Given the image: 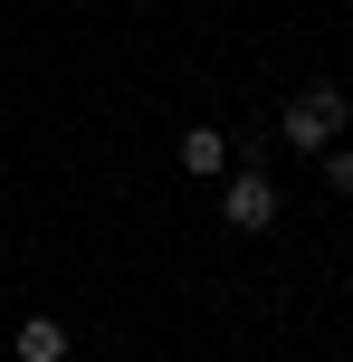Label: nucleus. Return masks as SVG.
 I'll use <instances>...</instances> for the list:
<instances>
[{"label": "nucleus", "mask_w": 353, "mask_h": 362, "mask_svg": "<svg viewBox=\"0 0 353 362\" xmlns=\"http://www.w3.org/2000/svg\"><path fill=\"white\" fill-rule=\"evenodd\" d=\"M353 124V105H344V86H306L296 95V105H287V144H296V153H325V144H335V134Z\"/></svg>", "instance_id": "obj_1"}, {"label": "nucleus", "mask_w": 353, "mask_h": 362, "mask_svg": "<svg viewBox=\"0 0 353 362\" xmlns=\"http://www.w3.org/2000/svg\"><path fill=\"white\" fill-rule=\"evenodd\" d=\"M220 219H229V229H267V219H277V181H267L258 163H248V172L220 191Z\"/></svg>", "instance_id": "obj_2"}, {"label": "nucleus", "mask_w": 353, "mask_h": 362, "mask_svg": "<svg viewBox=\"0 0 353 362\" xmlns=\"http://www.w3.org/2000/svg\"><path fill=\"white\" fill-rule=\"evenodd\" d=\"M19 362H67V325L57 315H29L19 325Z\"/></svg>", "instance_id": "obj_3"}, {"label": "nucleus", "mask_w": 353, "mask_h": 362, "mask_svg": "<svg viewBox=\"0 0 353 362\" xmlns=\"http://www.w3.org/2000/svg\"><path fill=\"white\" fill-rule=\"evenodd\" d=\"M220 163H229V134L220 124H191L182 134V172H220Z\"/></svg>", "instance_id": "obj_4"}, {"label": "nucleus", "mask_w": 353, "mask_h": 362, "mask_svg": "<svg viewBox=\"0 0 353 362\" xmlns=\"http://www.w3.org/2000/svg\"><path fill=\"white\" fill-rule=\"evenodd\" d=\"M325 181H335V191L353 200V153H325Z\"/></svg>", "instance_id": "obj_5"}]
</instances>
